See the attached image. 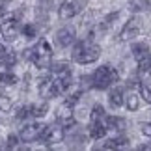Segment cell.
Here are the masks:
<instances>
[{"label": "cell", "mask_w": 151, "mask_h": 151, "mask_svg": "<svg viewBox=\"0 0 151 151\" xmlns=\"http://www.w3.org/2000/svg\"><path fill=\"white\" fill-rule=\"evenodd\" d=\"M71 56H73V60L77 63H82V65H86V63H93V62L99 60V56H101V47L95 45L91 39L78 41L77 45H75Z\"/></svg>", "instance_id": "6da1fadb"}, {"label": "cell", "mask_w": 151, "mask_h": 151, "mask_svg": "<svg viewBox=\"0 0 151 151\" xmlns=\"http://www.w3.org/2000/svg\"><path fill=\"white\" fill-rule=\"evenodd\" d=\"M114 82H118V71L110 65H101L97 67L91 75V88L97 90H106Z\"/></svg>", "instance_id": "7a4b0ae2"}, {"label": "cell", "mask_w": 151, "mask_h": 151, "mask_svg": "<svg viewBox=\"0 0 151 151\" xmlns=\"http://www.w3.org/2000/svg\"><path fill=\"white\" fill-rule=\"evenodd\" d=\"M50 56H52V49L49 41H45V39L37 43L36 49H32V62L41 69L50 67Z\"/></svg>", "instance_id": "3957f363"}, {"label": "cell", "mask_w": 151, "mask_h": 151, "mask_svg": "<svg viewBox=\"0 0 151 151\" xmlns=\"http://www.w3.org/2000/svg\"><path fill=\"white\" fill-rule=\"evenodd\" d=\"M39 95L45 97V99H52V97L60 95L62 93V86L56 78H50V77H45L39 80Z\"/></svg>", "instance_id": "277c9868"}, {"label": "cell", "mask_w": 151, "mask_h": 151, "mask_svg": "<svg viewBox=\"0 0 151 151\" xmlns=\"http://www.w3.org/2000/svg\"><path fill=\"white\" fill-rule=\"evenodd\" d=\"M84 4H86V0H71V2L65 0V2L60 4V8H58V15H60L62 21H69V19H73V17L82 9Z\"/></svg>", "instance_id": "5b68a950"}, {"label": "cell", "mask_w": 151, "mask_h": 151, "mask_svg": "<svg viewBox=\"0 0 151 151\" xmlns=\"http://www.w3.org/2000/svg\"><path fill=\"white\" fill-rule=\"evenodd\" d=\"M45 127H47V125L39 123V121H36V123H28V125H24L21 129L19 138L22 142H34V140H37V138H41Z\"/></svg>", "instance_id": "8992f818"}, {"label": "cell", "mask_w": 151, "mask_h": 151, "mask_svg": "<svg viewBox=\"0 0 151 151\" xmlns=\"http://www.w3.org/2000/svg\"><path fill=\"white\" fill-rule=\"evenodd\" d=\"M63 136H65V131H63L62 125H49V127H45V131L41 134L43 142L47 144V146H54V144L63 142Z\"/></svg>", "instance_id": "52a82bcc"}, {"label": "cell", "mask_w": 151, "mask_h": 151, "mask_svg": "<svg viewBox=\"0 0 151 151\" xmlns=\"http://www.w3.org/2000/svg\"><path fill=\"white\" fill-rule=\"evenodd\" d=\"M56 119L60 121V125L63 127V129H69V127L75 125V116H73V104L71 103H63L58 106L56 110Z\"/></svg>", "instance_id": "ba28073f"}, {"label": "cell", "mask_w": 151, "mask_h": 151, "mask_svg": "<svg viewBox=\"0 0 151 151\" xmlns=\"http://www.w3.org/2000/svg\"><path fill=\"white\" fill-rule=\"evenodd\" d=\"M19 22H17V19H6L2 21V24H0V34H2L4 39H8V41H13V39L19 36Z\"/></svg>", "instance_id": "9c48e42d"}, {"label": "cell", "mask_w": 151, "mask_h": 151, "mask_svg": "<svg viewBox=\"0 0 151 151\" xmlns=\"http://www.w3.org/2000/svg\"><path fill=\"white\" fill-rule=\"evenodd\" d=\"M138 36H140V21L134 17L123 26V30L119 34V41H131V39H134Z\"/></svg>", "instance_id": "30bf717a"}, {"label": "cell", "mask_w": 151, "mask_h": 151, "mask_svg": "<svg viewBox=\"0 0 151 151\" xmlns=\"http://www.w3.org/2000/svg\"><path fill=\"white\" fill-rule=\"evenodd\" d=\"M75 39H77V32L73 26H63L56 32V43L60 47H69L75 43Z\"/></svg>", "instance_id": "8fae6325"}, {"label": "cell", "mask_w": 151, "mask_h": 151, "mask_svg": "<svg viewBox=\"0 0 151 151\" xmlns=\"http://www.w3.org/2000/svg\"><path fill=\"white\" fill-rule=\"evenodd\" d=\"M104 125H106L108 131L114 132H123L127 129V121L119 116H104Z\"/></svg>", "instance_id": "7c38bea8"}, {"label": "cell", "mask_w": 151, "mask_h": 151, "mask_svg": "<svg viewBox=\"0 0 151 151\" xmlns=\"http://www.w3.org/2000/svg\"><path fill=\"white\" fill-rule=\"evenodd\" d=\"M106 125L103 123L101 119H91V125H90V136L93 138V140H101V138L106 136Z\"/></svg>", "instance_id": "4fadbf2b"}, {"label": "cell", "mask_w": 151, "mask_h": 151, "mask_svg": "<svg viewBox=\"0 0 151 151\" xmlns=\"http://www.w3.org/2000/svg\"><path fill=\"white\" fill-rule=\"evenodd\" d=\"M123 103H125V93H123V90H121V88L110 90V93H108V104H110V106H112V108H119Z\"/></svg>", "instance_id": "5bb4252c"}, {"label": "cell", "mask_w": 151, "mask_h": 151, "mask_svg": "<svg viewBox=\"0 0 151 151\" xmlns=\"http://www.w3.org/2000/svg\"><path fill=\"white\" fill-rule=\"evenodd\" d=\"M125 106L129 112H136L138 108H140V95L134 93V91H129V93L125 95Z\"/></svg>", "instance_id": "9a60e30c"}, {"label": "cell", "mask_w": 151, "mask_h": 151, "mask_svg": "<svg viewBox=\"0 0 151 151\" xmlns=\"http://www.w3.org/2000/svg\"><path fill=\"white\" fill-rule=\"evenodd\" d=\"M129 144V138L125 136H116V138H110V140L104 144V149H119V147H125Z\"/></svg>", "instance_id": "2e32d148"}, {"label": "cell", "mask_w": 151, "mask_h": 151, "mask_svg": "<svg viewBox=\"0 0 151 151\" xmlns=\"http://www.w3.org/2000/svg\"><path fill=\"white\" fill-rule=\"evenodd\" d=\"M132 56L136 58V60H140V58H144L146 54H149V45L147 43H144V41H140V43H134L132 45Z\"/></svg>", "instance_id": "e0dca14e"}, {"label": "cell", "mask_w": 151, "mask_h": 151, "mask_svg": "<svg viewBox=\"0 0 151 151\" xmlns=\"http://www.w3.org/2000/svg\"><path fill=\"white\" fill-rule=\"evenodd\" d=\"M129 6L132 11H149L151 0H129Z\"/></svg>", "instance_id": "ac0fdd59"}, {"label": "cell", "mask_w": 151, "mask_h": 151, "mask_svg": "<svg viewBox=\"0 0 151 151\" xmlns=\"http://www.w3.org/2000/svg\"><path fill=\"white\" fill-rule=\"evenodd\" d=\"M50 69H52V73H54L56 77L71 73V69H69V63H65V62H56V63H50Z\"/></svg>", "instance_id": "d6986e66"}, {"label": "cell", "mask_w": 151, "mask_h": 151, "mask_svg": "<svg viewBox=\"0 0 151 151\" xmlns=\"http://www.w3.org/2000/svg\"><path fill=\"white\" fill-rule=\"evenodd\" d=\"M15 62H17L15 52H8V50L0 52V65H13Z\"/></svg>", "instance_id": "ffe728a7"}, {"label": "cell", "mask_w": 151, "mask_h": 151, "mask_svg": "<svg viewBox=\"0 0 151 151\" xmlns=\"http://www.w3.org/2000/svg\"><path fill=\"white\" fill-rule=\"evenodd\" d=\"M19 82V78H17V75H13V73H0V84H6V86H13V84H17Z\"/></svg>", "instance_id": "44dd1931"}, {"label": "cell", "mask_w": 151, "mask_h": 151, "mask_svg": "<svg viewBox=\"0 0 151 151\" xmlns=\"http://www.w3.org/2000/svg\"><path fill=\"white\" fill-rule=\"evenodd\" d=\"M138 90H140V97L146 103H151V82H142L138 86Z\"/></svg>", "instance_id": "7402d4cb"}, {"label": "cell", "mask_w": 151, "mask_h": 151, "mask_svg": "<svg viewBox=\"0 0 151 151\" xmlns=\"http://www.w3.org/2000/svg\"><path fill=\"white\" fill-rule=\"evenodd\" d=\"M49 110V104L47 103H41V104H32V116L34 118H43Z\"/></svg>", "instance_id": "603a6c76"}, {"label": "cell", "mask_w": 151, "mask_h": 151, "mask_svg": "<svg viewBox=\"0 0 151 151\" xmlns=\"http://www.w3.org/2000/svg\"><path fill=\"white\" fill-rule=\"evenodd\" d=\"M17 119H24L28 118V116H32V104H28V106H21L19 110H17Z\"/></svg>", "instance_id": "cb8c5ba5"}, {"label": "cell", "mask_w": 151, "mask_h": 151, "mask_svg": "<svg viewBox=\"0 0 151 151\" xmlns=\"http://www.w3.org/2000/svg\"><path fill=\"white\" fill-rule=\"evenodd\" d=\"M101 118H104V108L101 104H95L91 108V119H101Z\"/></svg>", "instance_id": "d4e9b609"}, {"label": "cell", "mask_w": 151, "mask_h": 151, "mask_svg": "<svg viewBox=\"0 0 151 151\" xmlns=\"http://www.w3.org/2000/svg\"><path fill=\"white\" fill-rule=\"evenodd\" d=\"M22 34H24V37H28V39L36 37V26L34 24H24L22 26Z\"/></svg>", "instance_id": "484cf974"}, {"label": "cell", "mask_w": 151, "mask_h": 151, "mask_svg": "<svg viewBox=\"0 0 151 151\" xmlns=\"http://www.w3.org/2000/svg\"><path fill=\"white\" fill-rule=\"evenodd\" d=\"M140 132H142L144 136L151 138V123H149V121H144V123H140Z\"/></svg>", "instance_id": "4316f807"}, {"label": "cell", "mask_w": 151, "mask_h": 151, "mask_svg": "<svg viewBox=\"0 0 151 151\" xmlns=\"http://www.w3.org/2000/svg\"><path fill=\"white\" fill-rule=\"evenodd\" d=\"M17 142H19V136L17 134H9L8 136V147H15Z\"/></svg>", "instance_id": "83f0119b"}, {"label": "cell", "mask_w": 151, "mask_h": 151, "mask_svg": "<svg viewBox=\"0 0 151 151\" xmlns=\"http://www.w3.org/2000/svg\"><path fill=\"white\" fill-rule=\"evenodd\" d=\"M45 2H47V6H54V8H60V4H63L65 2V0H45Z\"/></svg>", "instance_id": "f1b7e54d"}, {"label": "cell", "mask_w": 151, "mask_h": 151, "mask_svg": "<svg viewBox=\"0 0 151 151\" xmlns=\"http://www.w3.org/2000/svg\"><path fill=\"white\" fill-rule=\"evenodd\" d=\"M138 149H140V151H149L151 149V144H142V146H138Z\"/></svg>", "instance_id": "f546056e"}, {"label": "cell", "mask_w": 151, "mask_h": 151, "mask_svg": "<svg viewBox=\"0 0 151 151\" xmlns=\"http://www.w3.org/2000/svg\"><path fill=\"white\" fill-rule=\"evenodd\" d=\"M4 17V6H0V19Z\"/></svg>", "instance_id": "4dcf8cb0"}, {"label": "cell", "mask_w": 151, "mask_h": 151, "mask_svg": "<svg viewBox=\"0 0 151 151\" xmlns=\"http://www.w3.org/2000/svg\"><path fill=\"white\" fill-rule=\"evenodd\" d=\"M6 2H8V0H0V6H4Z\"/></svg>", "instance_id": "1f68e13d"}, {"label": "cell", "mask_w": 151, "mask_h": 151, "mask_svg": "<svg viewBox=\"0 0 151 151\" xmlns=\"http://www.w3.org/2000/svg\"><path fill=\"white\" fill-rule=\"evenodd\" d=\"M4 50V47H2V43H0V52H2Z\"/></svg>", "instance_id": "d6a6232c"}]
</instances>
